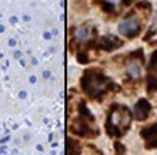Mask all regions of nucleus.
<instances>
[{"mask_svg":"<svg viewBox=\"0 0 157 155\" xmlns=\"http://www.w3.org/2000/svg\"><path fill=\"white\" fill-rule=\"evenodd\" d=\"M75 36L77 40H86L87 36H89V30L86 27H77L75 31Z\"/></svg>","mask_w":157,"mask_h":155,"instance_id":"423d86ee","label":"nucleus"},{"mask_svg":"<svg viewBox=\"0 0 157 155\" xmlns=\"http://www.w3.org/2000/svg\"><path fill=\"white\" fill-rule=\"evenodd\" d=\"M110 124L113 127H120V128H127L130 124V114L126 108H116L110 114Z\"/></svg>","mask_w":157,"mask_h":155,"instance_id":"f03ea898","label":"nucleus"},{"mask_svg":"<svg viewBox=\"0 0 157 155\" xmlns=\"http://www.w3.org/2000/svg\"><path fill=\"white\" fill-rule=\"evenodd\" d=\"M103 76L100 74H93L90 71H87L86 77L83 80V87L89 94H91L93 97H97L99 94H101L106 90V84H103Z\"/></svg>","mask_w":157,"mask_h":155,"instance_id":"f257e3e1","label":"nucleus"},{"mask_svg":"<svg viewBox=\"0 0 157 155\" xmlns=\"http://www.w3.org/2000/svg\"><path fill=\"white\" fill-rule=\"evenodd\" d=\"M127 73L134 78H139L141 76V63L137 60H132L127 64Z\"/></svg>","mask_w":157,"mask_h":155,"instance_id":"39448f33","label":"nucleus"},{"mask_svg":"<svg viewBox=\"0 0 157 155\" xmlns=\"http://www.w3.org/2000/svg\"><path fill=\"white\" fill-rule=\"evenodd\" d=\"M119 31L123 34V36H134L139 33V21H137L136 17H130V19H126L119 24Z\"/></svg>","mask_w":157,"mask_h":155,"instance_id":"7ed1b4c3","label":"nucleus"},{"mask_svg":"<svg viewBox=\"0 0 157 155\" xmlns=\"http://www.w3.org/2000/svg\"><path fill=\"white\" fill-rule=\"evenodd\" d=\"M149 111H150L149 102L146 100H140L139 104L136 105V108H134V115H136L137 120H144L147 117V114H149Z\"/></svg>","mask_w":157,"mask_h":155,"instance_id":"20e7f679","label":"nucleus"}]
</instances>
